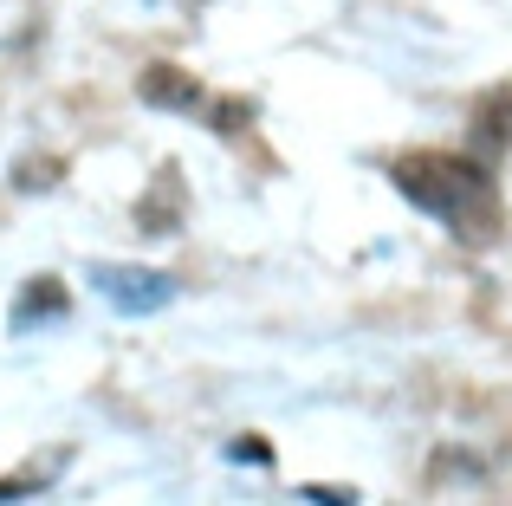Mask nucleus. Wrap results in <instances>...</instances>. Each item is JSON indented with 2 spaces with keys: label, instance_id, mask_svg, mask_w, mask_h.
Returning a JSON list of instances; mask_svg holds the SVG:
<instances>
[{
  "label": "nucleus",
  "instance_id": "obj_9",
  "mask_svg": "<svg viewBox=\"0 0 512 506\" xmlns=\"http://www.w3.org/2000/svg\"><path fill=\"white\" fill-rule=\"evenodd\" d=\"M65 163L59 156H26V163H13V189L20 195H39V189H59Z\"/></svg>",
  "mask_w": 512,
  "mask_h": 506
},
{
  "label": "nucleus",
  "instance_id": "obj_8",
  "mask_svg": "<svg viewBox=\"0 0 512 506\" xmlns=\"http://www.w3.org/2000/svg\"><path fill=\"white\" fill-rule=\"evenodd\" d=\"M201 117H208L221 137H247L253 117H260V104H253V98H208V104H201Z\"/></svg>",
  "mask_w": 512,
  "mask_h": 506
},
{
  "label": "nucleus",
  "instance_id": "obj_1",
  "mask_svg": "<svg viewBox=\"0 0 512 506\" xmlns=\"http://www.w3.org/2000/svg\"><path fill=\"white\" fill-rule=\"evenodd\" d=\"M389 182L422 208L428 221L454 228L467 247H493L506 234V208L493 189V169L480 156H448V150H402L389 156Z\"/></svg>",
  "mask_w": 512,
  "mask_h": 506
},
{
  "label": "nucleus",
  "instance_id": "obj_11",
  "mask_svg": "<svg viewBox=\"0 0 512 506\" xmlns=\"http://www.w3.org/2000/svg\"><path fill=\"white\" fill-rule=\"evenodd\" d=\"M299 500H305V506H357V494H350V487H325V481L299 487Z\"/></svg>",
  "mask_w": 512,
  "mask_h": 506
},
{
  "label": "nucleus",
  "instance_id": "obj_4",
  "mask_svg": "<svg viewBox=\"0 0 512 506\" xmlns=\"http://www.w3.org/2000/svg\"><path fill=\"white\" fill-rule=\"evenodd\" d=\"M506 143H512V85L487 91V98H480V111H474V124H467V150H480V163H487V156H500Z\"/></svg>",
  "mask_w": 512,
  "mask_h": 506
},
{
  "label": "nucleus",
  "instance_id": "obj_5",
  "mask_svg": "<svg viewBox=\"0 0 512 506\" xmlns=\"http://www.w3.org/2000/svg\"><path fill=\"white\" fill-rule=\"evenodd\" d=\"M65 312H72V292H65V279H59V273H39V279H26L20 299H13V331L39 325V318H65Z\"/></svg>",
  "mask_w": 512,
  "mask_h": 506
},
{
  "label": "nucleus",
  "instance_id": "obj_6",
  "mask_svg": "<svg viewBox=\"0 0 512 506\" xmlns=\"http://www.w3.org/2000/svg\"><path fill=\"white\" fill-rule=\"evenodd\" d=\"M137 228H143V234H169V228H182V176H175V169H163V176H156V189L143 195Z\"/></svg>",
  "mask_w": 512,
  "mask_h": 506
},
{
  "label": "nucleus",
  "instance_id": "obj_7",
  "mask_svg": "<svg viewBox=\"0 0 512 506\" xmlns=\"http://www.w3.org/2000/svg\"><path fill=\"white\" fill-rule=\"evenodd\" d=\"M52 481H59V455H39V461H26L20 474H7V481H0V506H13V500H26V494H46Z\"/></svg>",
  "mask_w": 512,
  "mask_h": 506
},
{
  "label": "nucleus",
  "instance_id": "obj_3",
  "mask_svg": "<svg viewBox=\"0 0 512 506\" xmlns=\"http://www.w3.org/2000/svg\"><path fill=\"white\" fill-rule=\"evenodd\" d=\"M137 98L156 104V111L195 117L201 104H208V85H201L195 72H182V65H143V72H137Z\"/></svg>",
  "mask_w": 512,
  "mask_h": 506
},
{
  "label": "nucleus",
  "instance_id": "obj_10",
  "mask_svg": "<svg viewBox=\"0 0 512 506\" xmlns=\"http://www.w3.org/2000/svg\"><path fill=\"white\" fill-rule=\"evenodd\" d=\"M227 455H234L240 468H273V442H266V435H234Z\"/></svg>",
  "mask_w": 512,
  "mask_h": 506
},
{
  "label": "nucleus",
  "instance_id": "obj_2",
  "mask_svg": "<svg viewBox=\"0 0 512 506\" xmlns=\"http://www.w3.org/2000/svg\"><path fill=\"white\" fill-rule=\"evenodd\" d=\"M91 286H98L104 299L117 305V312H163L182 279L163 273V266H117V260H98V266H91Z\"/></svg>",
  "mask_w": 512,
  "mask_h": 506
}]
</instances>
